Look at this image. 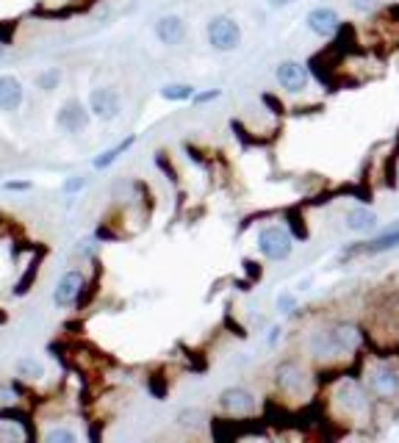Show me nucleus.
<instances>
[{"mask_svg": "<svg viewBox=\"0 0 399 443\" xmlns=\"http://www.w3.org/2000/svg\"><path fill=\"white\" fill-rule=\"evenodd\" d=\"M208 42L214 50L231 53L241 45V28L233 23L231 17H214L208 23Z\"/></svg>", "mask_w": 399, "mask_h": 443, "instance_id": "obj_1", "label": "nucleus"}, {"mask_svg": "<svg viewBox=\"0 0 399 443\" xmlns=\"http://www.w3.org/2000/svg\"><path fill=\"white\" fill-rule=\"evenodd\" d=\"M261 244V253L269 258V260H283L291 255V236L283 230V227H266L258 238Z\"/></svg>", "mask_w": 399, "mask_h": 443, "instance_id": "obj_2", "label": "nucleus"}, {"mask_svg": "<svg viewBox=\"0 0 399 443\" xmlns=\"http://www.w3.org/2000/svg\"><path fill=\"white\" fill-rule=\"evenodd\" d=\"M120 95L114 92V89H108V86H98V89H92V95H89V114L92 117H98L103 122H108V120H114L117 114H120Z\"/></svg>", "mask_w": 399, "mask_h": 443, "instance_id": "obj_3", "label": "nucleus"}, {"mask_svg": "<svg viewBox=\"0 0 399 443\" xmlns=\"http://www.w3.org/2000/svg\"><path fill=\"white\" fill-rule=\"evenodd\" d=\"M56 122L66 133H81L83 127L89 125V111L78 100H66L62 105V111H59V117H56Z\"/></svg>", "mask_w": 399, "mask_h": 443, "instance_id": "obj_4", "label": "nucleus"}, {"mask_svg": "<svg viewBox=\"0 0 399 443\" xmlns=\"http://www.w3.org/2000/svg\"><path fill=\"white\" fill-rule=\"evenodd\" d=\"M81 288H83V275L81 272H66V275H62V280L56 283V291H53L56 305L59 308H69L78 299Z\"/></svg>", "mask_w": 399, "mask_h": 443, "instance_id": "obj_5", "label": "nucleus"}, {"mask_svg": "<svg viewBox=\"0 0 399 443\" xmlns=\"http://www.w3.org/2000/svg\"><path fill=\"white\" fill-rule=\"evenodd\" d=\"M156 36H158V42H161V45H166V47H175V45H180V42H183V36H186V23H183L180 17H175V14L161 17V20L156 23Z\"/></svg>", "mask_w": 399, "mask_h": 443, "instance_id": "obj_6", "label": "nucleus"}, {"mask_svg": "<svg viewBox=\"0 0 399 443\" xmlns=\"http://www.w3.org/2000/svg\"><path fill=\"white\" fill-rule=\"evenodd\" d=\"M253 405H255V402H253V393L244 391V388H228V391H222V396H219V408L225 413H233V415L250 413Z\"/></svg>", "mask_w": 399, "mask_h": 443, "instance_id": "obj_7", "label": "nucleus"}, {"mask_svg": "<svg viewBox=\"0 0 399 443\" xmlns=\"http://www.w3.org/2000/svg\"><path fill=\"white\" fill-rule=\"evenodd\" d=\"M277 84H280L283 89H289V92H299V89H305V84H308V72H305L302 64L283 62L277 67Z\"/></svg>", "mask_w": 399, "mask_h": 443, "instance_id": "obj_8", "label": "nucleus"}, {"mask_svg": "<svg viewBox=\"0 0 399 443\" xmlns=\"http://www.w3.org/2000/svg\"><path fill=\"white\" fill-rule=\"evenodd\" d=\"M23 105V84L14 75H0V111H17Z\"/></svg>", "mask_w": 399, "mask_h": 443, "instance_id": "obj_9", "label": "nucleus"}, {"mask_svg": "<svg viewBox=\"0 0 399 443\" xmlns=\"http://www.w3.org/2000/svg\"><path fill=\"white\" fill-rule=\"evenodd\" d=\"M335 399L341 402V408L347 413H364L366 410V399H364V391L355 385L352 380L341 382L338 391H335Z\"/></svg>", "mask_w": 399, "mask_h": 443, "instance_id": "obj_10", "label": "nucleus"}, {"mask_svg": "<svg viewBox=\"0 0 399 443\" xmlns=\"http://www.w3.org/2000/svg\"><path fill=\"white\" fill-rule=\"evenodd\" d=\"M308 28L316 36H332L338 31V14L332 8H313L308 14Z\"/></svg>", "mask_w": 399, "mask_h": 443, "instance_id": "obj_11", "label": "nucleus"}, {"mask_svg": "<svg viewBox=\"0 0 399 443\" xmlns=\"http://www.w3.org/2000/svg\"><path fill=\"white\" fill-rule=\"evenodd\" d=\"M371 388L377 391V396H397L399 374L391 372L388 366H377V369H371Z\"/></svg>", "mask_w": 399, "mask_h": 443, "instance_id": "obj_12", "label": "nucleus"}, {"mask_svg": "<svg viewBox=\"0 0 399 443\" xmlns=\"http://www.w3.org/2000/svg\"><path fill=\"white\" fill-rule=\"evenodd\" d=\"M277 380L283 385V391H289V393H305V388H308V377H305V372L299 369V366H283L280 372H277Z\"/></svg>", "mask_w": 399, "mask_h": 443, "instance_id": "obj_13", "label": "nucleus"}, {"mask_svg": "<svg viewBox=\"0 0 399 443\" xmlns=\"http://www.w3.org/2000/svg\"><path fill=\"white\" fill-rule=\"evenodd\" d=\"M397 244H399V224L394 230H388L386 236H377L374 241H366V247H361V250L364 253H386V250H391Z\"/></svg>", "mask_w": 399, "mask_h": 443, "instance_id": "obj_14", "label": "nucleus"}, {"mask_svg": "<svg viewBox=\"0 0 399 443\" xmlns=\"http://www.w3.org/2000/svg\"><path fill=\"white\" fill-rule=\"evenodd\" d=\"M133 142H136V136H128V139H125V142H120V144H117L114 150H105V153H100L98 159L92 161V166H95V169H105V166H111L114 161L120 159V156H122V153H125V150L131 147Z\"/></svg>", "mask_w": 399, "mask_h": 443, "instance_id": "obj_15", "label": "nucleus"}, {"mask_svg": "<svg viewBox=\"0 0 399 443\" xmlns=\"http://www.w3.org/2000/svg\"><path fill=\"white\" fill-rule=\"evenodd\" d=\"M374 222H377L374 214L366 211V208H358V211H349V214H347V227H349V230H369Z\"/></svg>", "mask_w": 399, "mask_h": 443, "instance_id": "obj_16", "label": "nucleus"}, {"mask_svg": "<svg viewBox=\"0 0 399 443\" xmlns=\"http://www.w3.org/2000/svg\"><path fill=\"white\" fill-rule=\"evenodd\" d=\"M161 95L166 100H192L195 97V86H189V84H166L161 89Z\"/></svg>", "mask_w": 399, "mask_h": 443, "instance_id": "obj_17", "label": "nucleus"}, {"mask_svg": "<svg viewBox=\"0 0 399 443\" xmlns=\"http://www.w3.org/2000/svg\"><path fill=\"white\" fill-rule=\"evenodd\" d=\"M59 81H62V72H59V69H47V72H42V75L36 78V86L45 89V92H53V89L59 86Z\"/></svg>", "mask_w": 399, "mask_h": 443, "instance_id": "obj_18", "label": "nucleus"}, {"mask_svg": "<svg viewBox=\"0 0 399 443\" xmlns=\"http://www.w3.org/2000/svg\"><path fill=\"white\" fill-rule=\"evenodd\" d=\"M47 443H75V432H69V430H53V432H47Z\"/></svg>", "mask_w": 399, "mask_h": 443, "instance_id": "obj_19", "label": "nucleus"}, {"mask_svg": "<svg viewBox=\"0 0 399 443\" xmlns=\"http://www.w3.org/2000/svg\"><path fill=\"white\" fill-rule=\"evenodd\" d=\"M86 186V178H72V180H66L64 183V191L66 194H72V191H81Z\"/></svg>", "mask_w": 399, "mask_h": 443, "instance_id": "obj_20", "label": "nucleus"}, {"mask_svg": "<svg viewBox=\"0 0 399 443\" xmlns=\"http://www.w3.org/2000/svg\"><path fill=\"white\" fill-rule=\"evenodd\" d=\"M20 372H23V374H33V377H36L42 369H39L33 360H20Z\"/></svg>", "mask_w": 399, "mask_h": 443, "instance_id": "obj_21", "label": "nucleus"}, {"mask_svg": "<svg viewBox=\"0 0 399 443\" xmlns=\"http://www.w3.org/2000/svg\"><path fill=\"white\" fill-rule=\"evenodd\" d=\"M8 402H14V393H11V388H0V405H8Z\"/></svg>", "mask_w": 399, "mask_h": 443, "instance_id": "obj_22", "label": "nucleus"}, {"mask_svg": "<svg viewBox=\"0 0 399 443\" xmlns=\"http://www.w3.org/2000/svg\"><path fill=\"white\" fill-rule=\"evenodd\" d=\"M291 3H294V0H269L272 8H283V6H291Z\"/></svg>", "mask_w": 399, "mask_h": 443, "instance_id": "obj_23", "label": "nucleus"}, {"mask_svg": "<svg viewBox=\"0 0 399 443\" xmlns=\"http://www.w3.org/2000/svg\"><path fill=\"white\" fill-rule=\"evenodd\" d=\"M6 189L23 191V189H31V183H6Z\"/></svg>", "mask_w": 399, "mask_h": 443, "instance_id": "obj_24", "label": "nucleus"}, {"mask_svg": "<svg viewBox=\"0 0 399 443\" xmlns=\"http://www.w3.org/2000/svg\"><path fill=\"white\" fill-rule=\"evenodd\" d=\"M280 308L286 311V308H294V299L291 297H280Z\"/></svg>", "mask_w": 399, "mask_h": 443, "instance_id": "obj_25", "label": "nucleus"}, {"mask_svg": "<svg viewBox=\"0 0 399 443\" xmlns=\"http://www.w3.org/2000/svg\"><path fill=\"white\" fill-rule=\"evenodd\" d=\"M216 95H219V92H205V95L197 97V103H208V100H214Z\"/></svg>", "mask_w": 399, "mask_h": 443, "instance_id": "obj_26", "label": "nucleus"}, {"mask_svg": "<svg viewBox=\"0 0 399 443\" xmlns=\"http://www.w3.org/2000/svg\"><path fill=\"white\" fill-rule=\"evenodd\" d=\"M352 3H355V6H358V8H369V6H371V3H369V0H352Z\"/></svg>", "mask_w": 399, "mask_h": 443, "instance_id": "obj_27", "label": "nucleus"}, {"mask_svg": "<svg viewBox=\"0 0 399 443\" xmlns=\"http://www.w3.org/2000/svg\"><path fill=\"white\" fill-rule=\"evenodd\" d=\"M3 53H6V45H3V42H0V59H3Z\"/></svg>", "mask_w": 399, "mask_h": 443, "instance_id": "obj_28", "label": "nucleus"}]
</instances>
